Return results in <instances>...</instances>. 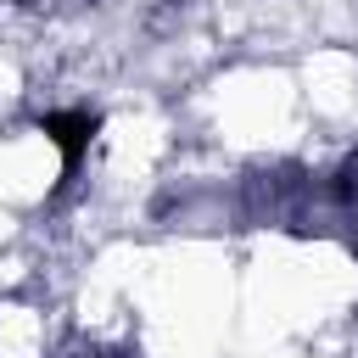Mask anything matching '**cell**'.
I'll return each mask as SVG.
<instances>
[{
  "label": "cell",
  "instance_id": "obj_1",
  "mask_svg": "<svg viewBox=\"0 0 358 358\" xmlns=\"http://www.w3.org/2000/svg\"><path fill=\"white\" fill-rule=\"evenodd\" d=\"M95 129H101V117L95 112H84V106H73V112H39V134L62 151V190L73 185V173H78V162H84V151H90V140H95Z\"/></svg>",
  "mask_w": 358,
  "mask_h": 358
}]
</instances>
